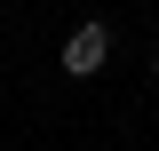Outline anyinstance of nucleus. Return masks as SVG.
Masks as SVG:
<instances>
[{
	"label": "nucleus",
	"instance_id": "1",
	"mask_svg": "<svg viewBox=\"0 0 159 151\" xmlns=\"http://www.w3.org/2000/svg\"><path fill=\"white\" fill-rule=\"evenodd\" d=\"M103 56H111V32H103V24H80V32L64 40V72H72V80L103 72Z\"/></svg>",
	"mask_w": 159,
	"mask_h": 151
},
{
	"label": "nucleus",
	"instance_id": "2",
	"mask_svg": "<svg viewBox=\"0 0 159 151\" xmlns=\"http://www.w3.org/2000/svg\"><path fill=\"white\" fill-rule=\"evenodd\" d=\"M151 72H159V64H151Z\"/></svg>",
	"mask_w": 159,
	"mask_h": 151
}]
</instances>
